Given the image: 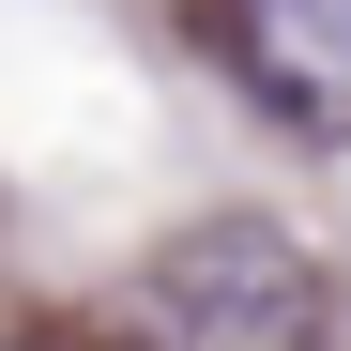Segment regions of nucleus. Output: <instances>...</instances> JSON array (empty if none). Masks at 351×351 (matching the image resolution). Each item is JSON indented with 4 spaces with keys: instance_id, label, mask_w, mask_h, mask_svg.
Wrapping results in <instances>:
<instances>
[{
    "instance_id": "f257e3e1",
    "label": "nucleus",
    "mask_w": 351,
    "mask_h": 351,
    "mask_svg": "<svg viewBox=\"0 0 351 351\" xmlns=\"http://www.w3.org/2000/svg\"><path fill=\"white\" fill-rule=\"evenodd\" d=\"M153 321H168V351H306L321 336V275L275 245V229H199L184 260L153 275Z\"/></svg>"
},
{
    "instance_id": "f03ea898",
    "label": "nucleus",
    "mask_w": 351,
    "mask_h": 351,
    "mask_svg": "<svg viewBox=\"0 0 351 351\" xmlns=\"http://www.w3.org/2000/svg\"><path fill=\"white\" fill-rule=\"evenodd\" d=\"M229 62H245V92H275L290 123L351 138V0H214Z\"/></svg>"
}]
</instances>
